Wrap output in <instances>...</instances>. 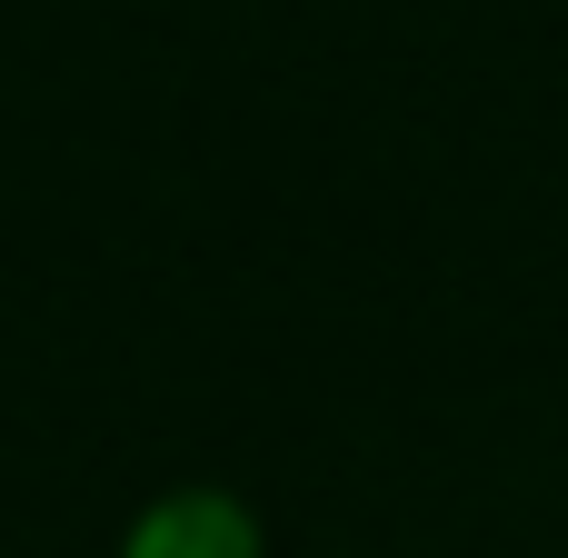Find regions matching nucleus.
I'll return each instance as SVG.
<instances>
[{"instance_id": "obj_1", "label": "nucleus", "mask_w": 568, "mask_h": 558, "mask_svg": "<svg viewBox=\"0 0 568 558\" xmlns=\"http://www.w3.org/2000/svg\"><path fill=\"white\" fill-rule=\"evenodd\" d=\"M110 558H270V519L230 479H170L120 519Z\"/></svg>"}]
</instances>
